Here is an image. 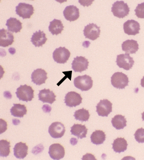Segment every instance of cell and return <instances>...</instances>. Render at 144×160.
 <instances>
[{"instance_id": "obj_24", "label": "cell", "mask_w": 144, "mask_h": 160, "mask_svg": "<svg viewBox=\"0 0 144 160\" xmlns=\"http://www.w3.org/2000/svg\"><path fill=\"white\" fill-rule=\"evenodd\" d=\"M127 141L124 138H117L112 143V149L114 152L121 153L127 150Z\"/></svg>"}, {"instance_id": "obj_4", "label": "cell", "mask_w": 144, "mask_h": 160, "mask_svg": "<svg viewBox=\"0 0 144 160\" xmlns=\"http://www.w3.org/2000/svg\"><path fill=\"white\" fill-rule=\"evenodd\" d=\"M111 83L115 88L123 89L128 85L129 78L125 74L122 72H116L111 77Z\"/></svg>"}, {"instance_id": "obj_2", "label": "cell", "mask_w": 144, "mask_h": 160, "mask_svg": "<svg viewBox=\"0 0 144 160\" xmlns=\"http://www.w3.org/2000/svg\"><path fill=\"white\" fill-rule=\"evenodd\" d=\"M93 81L92 77L87 75L79 76L74 78V87L81 91H88L93 87Z\"/></svg>"}, {"instance_id": "obj_1", "label": "cell", "mask_w": 144, "mask_h": 160, "mask_svg": "<svg viewBox=\"0 0 144 160\" xmlns=\"http://www.w3.org/2000/svg\"><path fill=\"white\" fill-rule=\"evenodd\" d=\"M112 12L115 17L123 18L129 14L130 8L123 1H117L113 4Z\"/></svg>"}, {"instance_id": "obj_31", "label": "cell", "mask_w": 144, "mask_h": 160, "mask_svg": "<svg viewBox=\"0 0 144 160\" xmlns=\"http://www.w3.org/2000/svg\"><path fill=\"white\" fill-rule=\"evenodd\" d=\"M135 140L138 143H144V129L141 128L136 130L134 133Z\"/></svg>"}, {"instance_id": "obj_15", "label": "cell", "mask_w": 144, "mask_h": 160, "mask_svg": "<svg viewBox=\"0 0 144 160\" xmlns=\"http://www.w3.org/2000/svg\"><path fill=\"white\" fill-rule=\"evenodd\" d=\"M47 74L45 70L42 69H37L34 70L32 73V81L37 85H41L45 83L47 79Z\"/></svg>"}, {"instance_id": "obj_8", "label": "cell", "mask_w": 144, "mask_h": 160, "mask_svg": "<svg viewBox=\"0 0 144 160\" xmlns=\"http://www.w3.org/2000/svg\"><path fill=\"white\" fill-rule=\"evenodd\" d=\"M112 112V103L107 99L100 100L96 106V112L101 117H107Z\"/></svg>"}, {"instance_id": "obj_32", "label": "cell", "mask_w": 144, "mask_h": 160, "mask_svg": "<svg viewBox=\"0 0 144 160\" xmlns=\"http://www.w3.org/2000/svg\"><path fill=\"white\" fill-rule=\"evenodd\" d=\"M136 16L138 18H143L144 19V2L138 4L137 7L135 9Z\"/></svg>"}, {"instance_id": "obj_25", "label": "cell", "mask_w": 144, "mask_h": 160, "mask_svg": "<svg viewBox=\"0 0 144 160\" xmlns=\"http://www.w3.org/2000/svg\"><path fill=\"white\" fill-rule=\"evenodd\" d=\"M64 25L62 21L60 20L54 19L50 22L49 26V31L53 35H58L62 33L64 30Z\"/></svg>"}, {"instance_id": "obj_9", "label": "cell", "mask_w": 144, "mask_h": 160, "mask_svg": "<svg viewBox=\"0 0 144 160\" xmlns=\"http://www.w3.org/2000/svg\"><path fill=\"white\" fill-rule=\"evenodd\" d=\"M100 28L98 27L95 23L88 24L84 28V34L85 37L92 41L97 40L100 37Z\"/></svg>"}, {"instance_id": "obj_33", "label": "cell", "mask_w": 144, "mask_h": 160, "mask_svg": "<svg viewBox=\"0 0 144 160\" xmlns=\"http://www.w3.org/2000/svg\"><path fill=\"white\" fill-rule=\"evenodd\" d=\"M141 87H143L144 88V76L142 77V78L141 80Z\"/></svg>"}, {"instance_id": "obj_16", "label": "cell", "mask_w": 144, "mask_h": 160, "mask_svg": "<svg viewBox=\"0 0 144 160\" xmlns=\"http://www.w3.org/2000/svg\"><path fill=\"white\" fill-rule=\"evenodd\" d=\"M65 18L69 21H74L80 17V10L74 5H69L65 8L64 10Z\"/></svg>"}, {"instance_id": "obj_18", "label": "cell", "mask_w": 144, "mask_h": 160, "mask_svg": "<svg viewBox=\"0 0 144 160\" xmlns=\"http://www.w3.org/2000/svg\"><path fill=\"white\" fill-rule=\"evenodd\" d=\"M56 96L53 92L50 89H44L40 90L38 94V100L44 103L52 104L56 101Z\"/></svg>"}, {"instance_id": "obj_29", "label": "cell", "mask_w": 144, "mask_h": 160, "mask_svg": "<svg viewBox=\"0 0 144 160\" xmlns=\"http://www.w3.org/2000/svg\"><path fill=\"white\" fill-rule=\"evenodd\" d=\"M74 117L76 120L80 121L81 122L87 121L90 117V113L88 110L82 108L74 112Z\"/></svg>"}, {"instance_id": "obj_22", "label": "cell", "mask_w": 144, "mask_h": 160, "mask_svg": "<svg viewBox=\"0 0 144 160\" xmlns=\"http://www.w3.org/2000/svg\"><path fill=\"white\" fill-rule=\"evenodd\" d=\"M87 129L84 125L74 124L71 127V133L80 139L86 138L87 133Z\"/></svg>"}, {"instance_id": "obj_21", "label": "cell", "mask_w": 144, "mask_h": 160, "mask_svg": "<svg viewBox=\"0 0 144 160\" xmlns=\"http://www.w3.org/2000/svg\"><path fill=\"white\" fill-rule=\"evenodd\" d=\"M47 38L46 34L43 31L39 30L36 32L32 35L31 42L36 47H42L47 41Z\"/></svg>"}, {"instance_id": "obj_5", "label": "cell", "mask_w": 144, "mask_h": 160, "mask_svg": "<svg viewBox=\"0 0 144 160\" xmlns=\"http://www.w3.org/2000/svg\"><path fill=\"white\" fill-rule=\"evenodd\" d=\"M34 8L33 5L29 3L21 2L16 7V12L18 16L23 19L30 18L34 13Z\"/></svg>"}, {"instance_id": "obj_10", "label": "cell", "mask_w": 144, "mask_h": 160, "mask_svg": "<svg viewBox=\"0 0 144 160\" xmlns=\"http://www.w3.org/2000/svg\"><path fill=\"white\" fill-rule=\"evenodd\" d=\"M48 132L52 138H60L63 137L65 132V128L64 124L60 122H55L49 127Z\"/></svg>"}, {"instance_id": "obj_13", "label": "cell", "mask_w": 144, "mask_h": 160, "mask_svg": "<svg viewBox=\"0 0 144 160\" xmlns=\"http://www.w3.org/2000/svg\"><path fill=\"white\" fill-rule=\"evenodd\" d=\"M82 98L80 94L75 92H68L65 97V103L67 107H76L82 103Z\"/></svg>"}, {"instance_id": "obj_6", "label": "cell", "mask_w": 144, "mask_h": 160, "mask_svg": "<svg viewBox=\"0 0 144 160\" xmlns=\"http://www.w3.org/2000/svg\"><path fill=\"white\" fill-rule=\"evenodd\" d=\"M71 56V52L65 47L56 49L53 53V58L55 62L58 63H65Z\"/></svg>"}, {"instance_id": "obj_19", "label": "cell", "mask_w": 144, "mask_h": 160, "mask_svg": "<svg viewBox=\"0 0 144 160\" xmlns=\"http://www.w3.org/2000/svg\"><path fill=\"white\" fill-rule=\"evenodd\" d=\"M14 156L18 159H24L27 157L28 152V147L22 142L15 145L13 149Z\"/></svg>"}, {"instance_id": "obj_12", "label": "cell", "mask_w": 144, "mask_h": 160, "mask_svg": "<svg viewBox=\"0 0 144 160\" xmlns=\"http://www.w3.org/2000/svg\"><path fill=\"white\" fill-rule=\"evenodd\" d=\"M89 66V61L85 57L77 56L74 58L72 63V69L75 72L81 73L87 70Z\"/></svg>"}, {"instance_id": "obj_3", "label": "cell", "mask_w": 144, "mask_h": 160, "mask_svg": "<svg viewBox=\"0 0 144 160\" xmlns=\"http://www.w3.org/2000/svg\"><path fill=\"white\" fill-rule=\"evenodd\" d=\"M34 92V90L30 86L23 85L17 88L16 94L18 100L27 102L33 99Z\"/></svg>"}, {"instance_id": "obj_11", "label": "cell", "mask_w": 144, "mask_h": 160, "mask_svg": "<svg viewBox=\"0 0 144 160\" xmlns=\"http://www.w3.org/2000/svg\"><path fill=\"white\" fill-rule=\"evenodd\" d=\"M65 149L60 143H54L50 145L49 149V154L52 159L59 160L65 156Z\"/></svg>"}, {"instance_id": "obj_20", "label": "cell", "mask_w": 144, "mask_h": 160, "mask_svg": "<svg viewBox=\"0 0 144 160\" xmlns=\"http://www.w3.org/2000/svg\"><path fill=\"white\" fill-rule=\"evenodd\" d=\"M139 49L137 41L134 40H127L122 43V49L127 54L136 53Z\"/></svg>"}, {"instance_id": "obj_23", "label": "cell", "mask_w": 144, "mask_h": 160, "mask_svg": "<svg viewBox=\"0 0 144 160\" xmlns=\"http://www.w3.org/2000/svg\"><path fill=\"white\" fill-rule=\"evenodd\" d=\"M6 25L7 27V30L12 33H18L22 28V23L20 21L13 17H11L7 20Z\"/></svg>"}, {"instance_id": "obj_7", "label": "cell", "mask_w": 144, "mask_h": 160, "mask_svg": "<svg viewBox=\"0 0 144 160\" xmlns=\"http://www.w3.org/2000/svg\"><path fill=\"white\" fill-rule=\"evenodd\" d=\"M116 63L119 68L125 70H129L133 66L134 61L129 54H121L117 56Z\"/></svg>"}, {"instance_id": "obj_17", "label": "cell", "mask_w": 144, "mask_h": 160, "mask_svg": "<svg viewBox=\"0 0 144 160\" xmlns=\"http://www.w3.org/2000/svg\"><path fill=\"white\" fill-rule=\"evenodd\" d=\"M13 35L10 32L2 29L0 30V46L3 48L9 47L14 42Z\"/></svg>"}, {"instance_id": "obj_28", "label": "cell", "mask_w": 144, "mask_h": 160, "mask_svg": "<svg viewBox=\"0 0 144 160\" xmlns=\"http://www.w3.org/2000/svg\"><path fill=\"white\" fill-rule=\"evenodd\" d=\"M91 142L96 145L104 143L106 140V134L102 130H96L91 136Z\"/></svg>"}, {"instance_id": "obj_27", "label": "cell", "mask_w": 144, "mask_h": 160, "mask_svg": "<svg viewBox=\"0 0 144 160\" xmlns=\"http://www.w3.org/2000/svg\"><path fill=\"white\" fill-rule=\"evenodd\" d=\"M127 121L125 116L120 114L115 116L112 119V124L117 130L123 129L125 127H127Z\"/></svg>"}, {"instance_id": "obj_14", "label": "cell", "mask_w": 144, "mask_h": 160, "mask_svg": "<svg viewBox=\"0 0 144 160\" xmlns=\"http://www.w3.org/2000/svg\"><path fill=\"white\" fill-rule=\"evenodd\" d=\"M140 25L134 20H127L124 23L125 33L127 35L135 36L140 33Z\"/></svg>"}, {"instance_id": "obj_34", "label": "cell", "mask_w": 144, "mask_h": 160, "mask_svg": "<svg viewBox=\"0 0 144 160\" xmlns=\"http://www.w3.org/2000/svg\"><path fill=\"white\" fill-rule=\"evenodd\" d=\"M142 119L144 121V112L142 113Z\"/></svg>"}, {"instance_id": "obj_30", "label": "cell", "mask_w": 144, "mask_h": 160, "mask_svg": "<svg viewBox=\"0 0 144 160\" xmlns=\"http://www.w3.org/2000/svg\"><path fill=\"white\" fill-rule=\"evenodd\" d=\"M10 143L6 140L0 141V156L2 157H7L10 153Z\"/></svg>"}, {"instance_id": "obj_26", "label": "cell", "mask_w": 144, "mask_h": 160, "mask_svg": "<svg viewBox=\"0 0 144 160\" xmlns=\"http://www.w3.org/2000/svg\"><path fill=\"white\" fill-rule=\"evenodd\" d=\"M10 113L13 117L22 118L27 114V107L20 103H14L13 107L10 109Z\"/></svg>"}]
</instances>
